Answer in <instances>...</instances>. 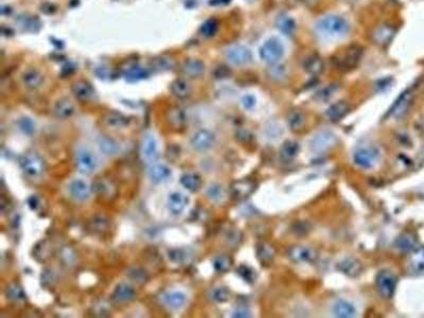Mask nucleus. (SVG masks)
I'll return each mask as SVG.
<instances>
[{
  "label": "nucleus",
  "instance_id": "f257e3e1",
  "mask_svg": "<svg viewBox=\"0 0 424 318\" xmlns=\"http://www.w3.org/2000/svg\"><path fill=\"white\" fill-rule=\"evenodd\" d=\"M315 30L325 38L345 37L350 31V25L340 15H328L315 24Z\"/></svg>",
  "mask_w": 424,
  "mask_h": 318
},
{
  "label": "nucleus",
  "instance_id": "f03ea898",
  "mask_svg": "<svg viewBox=\"0 0 424 318\" xmlns=\"http://www.w3.org/2000/svg\"><path fill=\"white\" fill-rule=\"evenodd\" d=\"M75 167L84 175H92L97 173L102 162L99 155L86 144H79L74 152Z\"/></svg>",
  "mask_w": 424,
  "mask_h": 318
},
{
  "label": "nucleus",
  "instance_id": "7ed1b4c3",
  "mask_svg": "<svg viewBox=\"0 0 424 318\" xmlns=\"http://www.w3.org/2000/svg\"><path fill=\"white\" fill-rule=\"evenodd\" d=\"M364 49L360 45H351L345 50L337 53L333 59V63L337 69L349 71L354 69L362 60Z\"/></svg>",
  "mask_w": 424,
  "mask_h": 318
},
{
  "label": "nucleus",
  "instance_id": "20e7f679",
  "mask_svg": "<svg viewBox=\"0 0 424 318\" xmlns=\"http://www.w3.org/2000/svg\"><path fill=\"white\" fill-rule=\"evenodd\" d=\"M260 57L268 65H277L284 56V47L276 37L268 38L260 48Z\"/></svg>",
  "mask_w": 424,
  "mask_h": 318
},
{
  "label": "nucleus",
  "instance_id": "39448f33",
  "mask_svg": "<svg viewBox=\"0 0 424 318\" xmlns=\"http://www.w3.org/2000/svg\"><path fill=\"white\" fill-rule=\"evenodd\" d=\"M67 191H68L69 196L73 200L79 201V203H86V201H88L92 194L89 181L83 177L72 178L68 182Z\"/></svg>",
  "mask_w": 424,
  "mask_h": 318
},
{
  "label": "nucleus",
  "instance_id": "423d86ee",
  "mask_svg": "<svg viewBox=\"0 0 424 318\" xmlns=\"http://www.w3.org/2000/svg\"><path fill=\"white\" fill-rule=\"evenodd\" d=\"M381 159V153L375 147H365L361 148L354 153L353 160L358 167L370 170L378 165Z\"/></svg>",
  "mask_w": 424,
  "mask_h": 318
},
{
  "label": "nucleus",
  "instance_id": "0eeeda50",
  "mask_svg": "<svg viewBox=\"0 0 424 318\" xmlns=\"http://www.w3.org/2000/svg\"><path fill=\"white\" fill-rule=\"evenodd\" d=\"M140 156L141 159L149 165L157 161V158L159 157V141L154 133L148 132L143 136L140 147Z\"/></svg>",
  "mask_w": 424,
  "mask_h": 318
},
{
  "label": "nucleus",
  "instance_id": "6e6552de",
  "mask_svg": "<svg viewBox=\"0 0 424 318\" xmlns=\"http://www.w3.org/2000/svg\"><path fill=\"white\" fill-rule=\"evenodd\" d=\"M159 300L161 304L167 307L170 311H180L186 307L188 304V295L180 290H171L166 291L159 296Z\"/></svg>",
  "mask_w": 424,
  "mask_h": 318
},
{
  "label": "nucleus",
  "instance_id": "1a4fd4ad",
  "mask_svg": "<svg viewBox=\"0 0 424 318\" xmlns=\"http://www.w3.org/2000/svg\"><path fill=\"white\" fill-rule=\"evenodd\" d=\"M216 143V135L207 129L196 131L190 139V146L198 153L208 152Z\"/></svg>",
  "mask_w": 424,
  "mask_h": 318
},
{
  "label": "nucleus",
  "instance_id": "9d476101",
  "mask_svg": "<svg viewBox=\"0 0 424 318\" xmlns=\"http://www.w3.org/2000/svg\"><path fill=\"white\" fill-rule=\"evenodd\" d=\"M173 175L172 169L163 162L151 163L148 169V177L154 185H162L170 181Z\"/></svg>",
  "mask_w": 424,
  "mask_h": 318
},
{
  "label": "nucleus",
  "instance_id": "9b49d317",
  "mask_svg": "<svg viewBox=\"0 0 424 318\" xmlns=\"http://www.w3.org/2000/svg\"><path fill=\"white\" fill-rule=\"evenodd\" d=\"M337 142L335 135L330 131H322L314 135L310 142V148L315 153L327 152L333 148Z\"/></svg>",
  "mask_w": 424,
  "mask_h": 318
},
{
  "label": "nucleus",
  "instance_id": "f8f14e48",
  "mask_svg": "<svg viewBox=\"0 0 424 318\" xmlns=\"http://www.w3.org/2000/svg\"><path fill=\"white\" fill-rule=\"evenodd\" d=\"M377 287L380 294L385 298H391L397 286V278L388 271H382L377 276Z\"/></svg>",
  "mask_w": 424,
  "mask_h": 318
},
{
  "label": "nucleus",
  "instance_id": "ddd939ff",
  "mask_svg": "<svg viewBox=\"0 0 424 318\" xmlns=\"http://www.w3.org/2000/svg\"><path fill=\"white\" fill-rule=\"evenodd\" d=\"M226 59L235 66H244L252 62L253 54L245 46H233L226 51Z\"/></svg>",
  "mask_w": 424,
  "mask_h": 318
},
{
  "label": "nucleus",
  "instance_id": "4468645a",
  "mask_svg": "<svg viewBox=\"0 0 424 318\" xmlns=\"http://www.w3.org/2000/svg\"><path fill=\"white\" fill-rule=\"evenodd\" d=\"M21 168L27 176L36 178L42 174L44 166L42 159L36 154H27L21 159Z\"/></svg>",
  "mask_w": 424,
  "mask_h": 318
},
{
  "label": "nucleus",
  "instance_id": "2eb2a0df",
  "mask_svg": "<svg viewBox=\"0 0 424 318\" xmlns=\"http://www.w3.org/2000/svg\"><path fill=\"white\" fill-rule=\"evenodd\" d=\"M190 198L182 191H173L167 197V207L172 215L179 216L186 210Z\"/></svg>",
  "mask_w": 424,
  "mask_h": 318
},
{
  "label": "nucleus",
  "instance_id": "dca6fc26",
  "mask_svg": "<svg viewBox=\"0 0 424 318\" xmlns=\"http://www.w3.org/2000/svg\"><path fill=\"white\" fill-rule=\"evenodd\" d=\"M288 257L296 263H311L316 259V253L311 247L294 246L288 250Z\"/></svg>",
  "mask_w": 424,
  "mask_h": 318
},
{
  "label": "nucleus",
  "instance_id": "f3484780",
  "mask_svg": "<svg viewBox=\"0 0 424 318\" xmlns=\"http://www.w3.org/2000/svg\"><path fill=\"white\" fill-rule=\"evenodd\" d=\"M71 91L76 99L81 101H89L93 98L95 91L92 86L86 81H78L72 84Z\"/></svg>",
  "mask_w": 424,
  "mask_h": 318
},
{
  "label": "nucleus",
  "instance_id": "a211bd4d",
  "mask_svg": "<svg viewBox=\"0 0 424 318\" xmlns=\"http://www.w3.org/2000/svg\"><path fill=\"white\" fill-rule=\"evenodd\" d=\"M97 147L102 154L108 156H116L121 152L120 143L106 136H100L97 139Z\"/></svg>",
  "mask_w": 424,
  "mask_h": 318
},
{
  "label": "nucleus",
  "instance_id": "6ab92c4d",
  "mask_svg": "<svg viewBox=\"0 0 424 318\" xmlns=\"http://www.w3.org/2000/svg\"><path fill=\"white\" fill-rule=\"evenodd\" d=\"M44 81V74L35 68L28 69L23 74V83L29 89H37L42 87Z\"/></svg>",
  "mask_w": 424,
  "mask_h": 318
},
{
  "label": "nucleus",
  "instance_id": "aec40b11",
  "mask_svg": "<svg viewBox=\"0 0 424 318\" xmlns=\"http://www.w3.org/2000/svg\"><path fill=\"white\" fill-rule=\"evenodd\" d=\"M350 112V106L349 104L345 101H339L331 105L329 109L327 110L326 116L327 118L332 122H337L344 117H346L348 113Z\"/></svg>",
  "mask_w": 424,
  "mask_h": 318
},
{
  "label": "nucleus",
  "instance_id": "412c9836",
  "mask_svg": "<svg viewBox=\"0 0 424 318\" xmlns=\"http://www.w3.org/2000/svg\"><path fill=\"white\" fill-rule=\"evenodd\" d=\"M135 297H136V291L134 290V287L124 282L119 283L117 287L115 288L114 294H113L114 299L120 303L129 302L133 300Z\"/></svg>",
  "mask_w": 424,
  "mask_h": 318
},
{
  "label": "nucleus",
  "instance_id": "4be33fe9",
  "mask_svg": "<svg viewBox=\"0 0 424 318\" xmlns=\"http://www.w3.org/2000/svg\"><path fill=\"white\" fill-rule=\"evenodd\" d=\"M339 269L348 277L355 278L362 272V264L356 259L347 258L339 264Z\"/></svg>",
  "mask_w": 424,
  "mask_h": 318
},
{
  "label": "nucleus",
  "instance_id": "5701e85b",
  "mask_svg": "<svg viewBox=\"0 0 424 318\" xmlns=\"http://www.w3.org/2000/svg\"><path fill=\"white\" fill-rule=\"evenodd\" d=\"M103 121L106 127H109L110 129H114V130L125 129L130 123L129 119L119 113H109L104 117Z\"/></svg>",
  "mask_w": 424,
  "mask_h": 318
},
{
  "label": "nucleus",
  "instance_id": "b1692460",
  "mask_svg": "<svg viewBox=\"0 0 424 318\" xmlns=\"http://www.w3.org/2000/svg\"><path fill=\"white\" fill-rule=\"evenodd\" d=\"M54 113L57 118L61 119H68L74 115L75 106L74 104L68 99H62L55 104Z\"/></svg>",
  "mask_w": 424,
  "mask_h": 318
},
{
  "label": "nucleus",
  "instance_id": "393cba45",
  "mask_svg": "<svg viewBox=\"0 0 424 318\" xmlns=\"http://www.w3.org/2000/svg\"><path fill=\"white\" fill-rule=\"evenodd\" d=\"M276 27L279 29V31L282 32L284 35L291 36L296 31V22L290 15L281 14L277 18Z\"/></svg>",
  "mask_w": 424,
  "mask_h": 318
},
{
  "label": "nucleus",
  "instance_id": "a878e982",
  "mask_svg": "<svg viewBox=\"0 0 424 318\" xmlns=\"http://www.w3.org/2000/svg\"><path fill=\"white\" fill-rule=\"evenodd\" d=\"M324 61L321 56L317 54H312L306 57L303 62V68L304 70L313 75H317L323 72L324 70Z\"/></svg>",
  "mask_w": 424,
  "mask_h": 318
},
{
  "label": "nucleus",
  "instance_id": "bb28decb",
  "mask_svg": "<svg viewBox=\"0 0 424 318\" xmlns=\"http://www.w3.org/2000/svg\"><path fill=\"white\" fill-rule=\"evenodd\" d=\"M182 71L190 78H198L205 71V64L199 60H189L182 66Z\"/></svg>",
  "mask_w": 424,
  "mask_h": 318
},
{
  "label": "nucleus",
  "instance_id": "cd10ccee",
  "mask_svg": "<svg viewBox=\"0 0 424 318\" xmlns=\"http://www.w3.org/2000/svg\"><path fill=\"white\" fill-rule=\"evenodd\" d=\"M393 35H394L393 29L387 25H383V26H380L377 30L374 31L373 40L377 44L384 46L390 43Z\"/></svg>",
  "mask_w": 424,
  "mask_h": 318
},
{
  "label": "nucleus",
  "instance_id": "c85d7f7f",
  "mask_svg": "<svg viewBox=\"0 0 424 318\" xmlns=\"http://www.w3.org/2000/svg\"><path fill=\"white\" fill-rule=\"evenodd\" d=\"M333 313L336 317L350 318L354 317L356 310L353 304L346 300H339L333 305Z\"/></svg>",
  "mask_w": 424,
  "mask_h": 318
},
{
  "label": "nucleus",
  "instance_id": "c756f323",
  "mask_svg": "<svg viewBox=\"0 0 424 318\" xmlns=\"http://www.w3.org/2000/svg\"><path fill=\"white\" fill-rule=\"evenodd\" d=\"M191 85L187 80L177 79L171 85L172 93L177 97L178 99H186L191 93Z\"/></svg>",
  "mask_w": 424,
  "mask_h": 318
},
{
  "label": "nucleus",
  "instance_id": "7c9ffc66",
  "mask_svg": "<svg viewBox=\"0 0 424 318\" xmlns=\"http://www.w3.org/2000/svg\"><path fill=\"white\" fill-rule=\"evenodd\" d=\"M409 102H410V92L408 91L403 92L402 95H400L399 99L397 100V102L394 103L390 114L396 118L402 117V116L406 113Z\"/></svg>",
  "mask_w": 424,
  "mask_h": 318
},
{
  "label": "nucleus",
  "instance_id": "2f4dec72",
  "mask_svg": "<svg viewBox=\"0 0 424 318\" xmlns=\"http://www.w3.org/2000/svg\"><path fill=\"white\" fill-rule=\"evenodd\" d=\"M180 184L185 189L191 192H195L198 191L201 186V179L195 173H186V174L181 176Z\"/></svg>",
  "mask_w": 424,
  "mask_h": 318
},
{
  "label": "nucleus",
  "instance_id": "473e14b6",
  "mask_svg": "<svg viewBox=\"0 0 424 318\" xmlns=\"http://www.w3.org/2000/svg\"><path fill=\"white\" fill-rule=\"evenodd\" d=\"M287 123L293 132H299L305 124V116L300 111H293L288 116Z\"/></svg>",
  "mask_w": 424,
  "mask_h": 318
},
{
  "label": "nucleus",
  "instance_id": "72a5a7b5",
  "mask_svg": "<svg viewBox=\"0 0 424 318\" xmlns=\"http://www.w3.org/2000/svg\"><path fill=\"white\" fill-rule=\"evenodd\" d=\"M149 74L150 72L148 69L140 66H134L125 73V79L129 82H138L143 79H147Z\"/></svg>",
  "mask_w": 424,
  "mask_h": 318
},
{
  "label": "nucleus",
  "instance_id": "f704fd0d",
  "mask_svg": "<svg viewBox=\"0 0 424 318\" xmlns=\"http://www.w3.org/2000/svg\"><path fill=\"white\" fill-rule=\"evenodd\" d=\"M17 128L25 136L32 137L36 132V124L33 119L29 117H23L17 121Z\"/></svg>",
  "mask_w": 424,
  "mask_h": 318
},
{
  "label": "nucleus",
  "instance_id": "c9c22d12",
  "mask_svg": "<svg viewBox=\"0 0 424 318\" xmlns=\"http://www.w3.org/2000/svg\"><path fill=\"white\" fill-rule=\"evenodd\" d=\"M299 151H300L299 143L294 140H286L282 144V148H281L282 156L287 159H292L296 157L298 155V153H299Z\"/></svg>",
  "mask_w": 424,
  "mask_h": 318
},
{
  "label": "nucleus",
  "instance_id": "e433bc0d",
  "mask_svg": "<svg viewBox=\"0 0 424 318\" xmlns=\"http://www.w3.org/2000/svg\"><path fill=\"white\" fill-rule=\"evenodd\" d=\"M339 90V85L336 84H331L329 86H327V87L323 88L322 90L318 91L315 95V99L318 100L320 102H326L328 100H330L333 95L337 92Z\"/></svg>",
  "mask_w": 424,
  "mask_h": 318
},
{
  "label": "nucleus",
  "instance_id": "4c0bfd02",
  "mask_svg": "<svg viewBox=\"0 0 424 318\" xmlns=\"http://www.w3.org/2000/svg\"><path fill=\"white\" fill-rule=\"evenodd\" d=\"M206 194L211 200L217 201V203H219V201H222V200H223V198L225 197V192H224L223 188H222V186H220L218 184L210 185L206 190Z\"/></svg>",
  "mask_w": 424,
  "mask_h": 318
},
{
  "label": "nucleus",
  "instance_id": "58836bf2",
  "mask_svg": "<svg viewBox=\"0 0 424 318\" xmlns=\"http://www.w3.org/2000/svg\"><path fill=\"white\" fill-rule=\"evenodd\" d=\"M410 265L412 271L417 274H424V248L420 249L419 252L412 257Z\"/></svg>",
  "mask_w": 424,
  "mask_h": 318
},
{
  "label": "nucleus",
  "instance_id": "ea45409f",
  "mask_svg": "<svg viewBox=\"0 0 424 318\" xmlns=\"http://www.w3.org/2000/svg\"><path fill=\"white\" fill-rule=\"evenodd\" d=\"M152 65H153V68L157 71H167L174 67V62H173L170 57L162 56V57H158V59H155V61L152 63Z\"/></svg>",
  "mask_w": 424,
  "mask_h": 318
},
{
  "label": "nucleus",
  "instance_id": "a19ab883",
  "mask_svg": "<svg viewBox=\"0 0 424 318\" xmlns=\"http://www.w3.org/2000/svg\"><path fill=\"white\" fill-rule=\"evenodd\" d=\"M415 239L412 237H410L409 235H404L402 237H400L397 242H396V247L402 252H409L413 247H415Z\"/></svg>",
  "mask_w": 424,
  "mask_h": 318
},
{
  "label": "nucleus",
  "instance_id": "79ce46f5",
  "mask_svg": "<svg viewBox=\"0 0 424 318\" xmlns=\"http://www.w3.org/2000/svg\"><path fill=\"white\" fill-rule=\"evenodd\" d=\"M219 30V23L216 19H209L206 23L203 24L200 28V33L205 37H212L217 34Z\"/></svg>",
  "mask_w": 424,
  "mask_h": 318
},
{
  "label": "nucleus",
  "instance_id": "37998d69",
  "mask_svg": "<svg viewBox=\"0 0 424 318\" xmlns=\"http://www.w3.org/2000/svg\"><path fill=\"white\" fill-rule=\"evenodd\" d=\"M229 297H230V292L226 287H218L211 293L212 300H215L216 302H219V303L226 302L229 299Z\"/></svg>",
  "mask_w": 424,
  "mask_h": 318
},
{
  "label": "nucleus",
  "instance_id": "c03bdc74",
  "mask_svg": "<svg viewBox=\"0 0 424 318\" xmlns=\"http://www.w3.org/2000/svg\"><path fill=\"white\" fill-rule=\"evenodd\" d=\"M269 76L276 81H281L286 76V69L284 66L281 65H273V67L269 69Z\"/></svg>",
  "mask_w": 424,
  "mask_h": 318
},
{
  "label": "nucleus",
  "instance_id": "a18cd8bd",
  "mask_svg": "<svg viewBox=\"0 0 424 318\" xmlns=\"http://www.w3.org/2000/svg\"><path fill=\"white\" fill-rule=\"evenodd\" d=\"M258 256H259L260 259H262L264 262L271 261V260L274 258V250L269 245L263 244L262 246L259 247V255Z\"/></svg>",
  "mask_w": 424,
  "mask_h": 318
},
{
  "label": "nucleus",
  "instance_id": "49530a36",
  "mask_svg": "<svg viewBox=\"0 0 424 318\" xmlns=\"http://www.w3.org/2000/svg\"><path fill=\"white\" fill-rule=\"evenodd\" d=\"M170 121L175 123L177 125H180L186 121V115L184 113V111H181L179 109H175V110H172L170 112Z\"/></svg>",
  "mask_w": 424,
  "mask_h": 318
},
{
  "label": "nucleus",
  "instance_id": "de8ad7c7",
  "mask_svg": "<svg viewBox=\"0 0 424 318\" xmlns=\"http://www.w3.org/2000/svg\"><path fill=\"white\" fill-rule=\"evenodd\" d=\"M214 266L217 269L218 272L220 273H224L226 271H228L229 267H230V261L229 259L225 258V257H221L216 259L214 261Z\"/></svg>",
  "mask_w": 424,
  "mask_h": 318
},
{
  "label": "nucleus",
  "instance_id": "09e8293b",
  "mask_svg": "<svg viewBox=\"0 0 424 318\" xmlns=\"http://www.w3.org/2000/svg\"><path fill=\"white\" fill-rule=\"evenodd\" d=\"M239 274L242 276L245 279V281H247V282H254L255 279H256L255 272L253 271L252 268H249L247 266H241L239 268Z\"/></svg>",
  "mask_w": 424,
  "mask_h": 318
},
{
  "label": "nucleus",
  "instance_id": "8fccbe9b",
  "mask_svg": "<svg viewBox=\"0 0 424 318\" xmlns=\"http://www.w3.org/2000/svg\"><path fill=\"white\" fill-rule=\"evenodd\" d=\"M256 102H257L256 98L254 97L253 94H245L244 97L242 98V100H241V103H242L243 108L245 110H248V111L253 110L255 108Z\"/></svg>",
  "mask_w": 424,
  "mask_h": 318
},
{
  "label": "nucleus",
  "instance_id": "3c124183",
  "mask_svg": "<svg viewBox=\"0 0 424 318\" xmlns=\"http://www.w3.org/2000/svg\"><path fill=\"white\" fill-rule=\"evenodd\" d=\"M10 296H11L12 299H15L16 301H22V300L25 299L24 291L17 285L10 288Z\"/></svg>",
  "mask_w": 424,
  "mask_h": 318
},
{
  "label": "nucleus",
  "instance_id": "603ef678",
  "mask_svg": "<svg viewBox=\"0 0 424 318\" xmlns=\"http://www.w3.org/2000/svg\"><path fill=\"white\" fill-rule=\"evenodd\" d=\"M234 317H249V312L246 310H237L233 314Z\"/></svg>",
  "mask_w": 424,
  "mask_h": 318
},
{
  "label": "nucleus",
  "instance_id": "864d4df0",
  "mask_svg": "<svg viewBox=\"0 0 424 318\" xmlns=\"http://www.w3.org/2000/svg\"><path fill=\"white\" fill-rule=\"evenodd\" d=\"M229 2H230V0H212V2L210 4L214 5V6H219V5L228 4Z\"/></svg>",
  "mask_w": 424,
  "mask_h": 318
}]
</instances>
